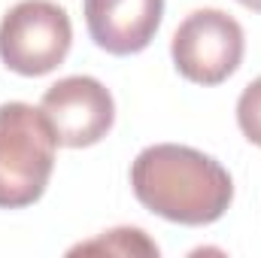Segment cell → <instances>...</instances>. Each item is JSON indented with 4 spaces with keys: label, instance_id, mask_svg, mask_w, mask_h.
<instances>
[{
    "label": "cell",
    "instance_id": "obj_2",
    "mask_svg": "<svg viewBox=\"0 0 261 258\" xmlns=\"http://www.w3.org/2000/svg\"><path fill=\"white\" fill-rule=\"evenodd\" d=\"M55 155L58 137L40 107L0 104V210L37 203L52 179Z\"/></svg>",
    "mask_w": 261,
    "mask_h": 258
},
{
    "label": "cell",
    "instance_id": "obj_7",
    "mask_svg": "<svg viewBox=\"0 0 261 258\" xmlns=\"http://www.w3.org/2000/svg\"><path fill=\"white\" fill-rule=\"evenodd\" d=\"M158 255V243L146 237V231L140 228H113V231H103L100 237L88 240V243H79L70 249V255Z\"/></svg>",
    "mask_w": 261,
    "mask_h": 258
},
{
    "label": "cell",
    "instance_id": "obj_3",
    "mask_svg": "<svg viewBox=\"0 0 261 258\" xmlns=\"http://www.w3.org/2000/svg\"><path fill=\"white\" fill-rule=\"evenodd\" d=\"M73 24L55 0H18L0 18V61L18 76L37 79L64 64Z\"/></svg>",
    "mask_w": 261,
    "mask_h": 258
},
{
    "label": "cell",
    "instance_id": "obj_1",
    "mask_svg": "<svg viewBox=\"0 0 261 258\" xmlns=\"http://www.w3.org/2000/svg\"><path fill=\"white\" fill-rule=\"evenodd\" d=\"M130 189L149 213L189 228L219 222L234 200L231 173L213 155L179 143L146 146L130 164Z\"/></svg>",
    "mask_w": 261,
    "mask_h": 258
},
{
    "label": "cell",
    "instance_id": "obj_9",
    "mask_svg": "<svg viewBox=\"0 0 261 258\" xmlns=\"http://www.w3.org/2000/svg\"><path fill=\"white\" fill-rule=\"evenodd\" d=\"M240 6H246V9H252V12H261V0H237Z\"/></svg>",
    "mask_w": 261,
    "mask_h": 258
},
{
    "label": "cell",
    "instance_id": "obj_6",
    "mask_svg": "<svg viewBox=\"0 0 261 258\" xmlns=\"http://www.w3.org/2000/svg\"><path fill=\"white\" fill-rule=\"evenodd\" d=\"M85 28L97 49L116 58L143 52L164 18V0H82Z\"/></svg>",
    "mask_w": 261,
    "mask_h": 258
},
{
    "label": "cell",
    "instance_id": "obj_5",
    "mask_svg": "<svg viewBox=\"0 0 261 258\" xmlns=\"http://www.w3.org/2000/svg\"><path fill=\"white\" fill-rule=\"evenodd\" d=\"M40 110L49 116L58 146H97L116 125V100L94 76H64L46 88Z\"/></svg>",
    "mask_w": 261,
    "mask_h": 258
},
{
    "label": "cell",
    "instance_id": "obj_4",
    "mask_svg": "<svg viewBox=\"0 0 261 258\" xmlns=\"http://www.w3.org/2000/svg\"><path fill=\"white\" fill-rule=\"evenodd\" d=\"M243 52L246 34L240 21L213 6L189 12L170 40V58L176 73L203 88L231 79L243 64Z\"/></svg>",
    "mask_w": 261,
    "mask_h": 258
},
{
    "label": "cell",
    "instance_id": "obj_8",
    "mask_svg": "<svg viewBox=\"0 0 261 258\" xmlns=\"http://www.w3.org/2000/svg\"><path fill=\"white\" fill-rule=\"evenodd\" d=\"M237 125L243 137L261 149V76L252 79L237 97Z\"/></svg>",
    "mask_w": 261,
    "mask_h": 258
}]
</instances>
